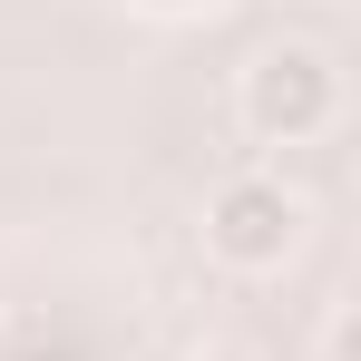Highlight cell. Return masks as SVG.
<instances>
[{"label":"cell","instance_id":"1","mask_svg":"<svg viewBox=\"0 0 361 361\" xmlns=\"http://www.w3.org/2000/svg\"><path fill=\"white\" fill-rule=\"evenodd\" d=\"M293 235H302V205H293L274 176H235L215 205H205V244H215L225 264H254V274H264V264H283Z\"/></svg>","mask_w":361,"mask_h":361},{"label":"cell","instance_id":"3","mask_svg":"<svg viewBox=\"0 0 361 361\" xmlns=\"http://www.w3.org/2000/svg\"><path fill=\"white\" fill-rule=\"evenodd\" d=\"M147 10H205V0H147Z\"/></svg>","mask_w":361,"mask_h":361},{"label":"cell","instance_id":"2","mask_svg":"<svg viewBox=\"0 0 361 361\" xmlns=\"http://www.w3.org/2000/svg\"><path fill=\"white\" fill-rule=\"evenodd\" d=\"M244 118L264 127V137H312V127L332 118V68L312 59V49H264L254 78H244Z\"/></svg>","mask_w":361,"mask_h":361}]
</instances>
